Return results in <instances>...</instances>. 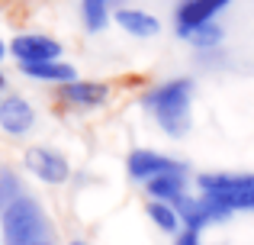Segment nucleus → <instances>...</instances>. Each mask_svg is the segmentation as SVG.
I'll return each mask as SVG.
<instances>
[{
    "instance_id": "obj_2",
    "label": "nucleus",
    "mask_w": 254,
    "mask_h": 245,
    "mask_svg": "<svg viewBox=\"0 0 254 245\" xmlns=\"http://www.w3.org/2000/svg\"><path fill=\"white\" fill-rule=\"evenodd\" d=\"M0 236H3V245H39V242L52 239L45 207L32 194L23 190L0 213Z\"/></svg>"
},
{
    "instance_id": "obj_10",
    "label": "nucleus",
    "mask_w": 254,
    "mask_h": 245,
    "mask_svg": "<svg viewBox=\"0 0 254 245\" xmlns=\"http://www.w3.org/2000/svg\"><path fill=\"white\" fill-rule=\"evenodd\" d=\"M113 23L132 39H155L161 32V19L155 13L142 10V6H116L113 10Z\"/></svg>"
},
{
    "instance_id": "obj_13",
    "label": "nucleus",
    "mask_w": 254,
    "mask_h": 245,
    "mask_svg": "<svg viewBox=\"0 0 254 245\" xmlns=\"http://www.w3.org/2000/svg\"><path fill=\"white\" fill-rule=\"evenodd\" d=\"M81 23L87 32H103L113 23V0H81Z\"/></svg>"
},
{
    "instance_id": "obj_7",
    "label": "nucleus",
    "mask_w": 254,
    "mask_h": 245,
    "mask_svg": "<svg viewBox=\"0 0 254 245\" xmlns=\"http://www.w3.org/2000/svg\"><path fill=\"white\" fill-rule=\"evenodd\" d=\"M171 171H187V164L174 155H164V152H155V149H135L129 152L126 158V174L138 184H148L161 174H171Z\"/></svg>"
},
{
    "instance_id": "obj_8",
    "label": "nucleus",
    "mask_w": 254,
    "mask_h": 245,
    "mask_svg": "<svg viewBox=\"0 0 254 245\" xmlns=\"http://www.w3.org/2000/svg\"><path fill=\"white\" fill-rule=\"evenodd\" d=\"M36 126V107L23 94H3L0 97V129L6 136H26Z\"/></svg>"
},
{
    "instance_id": "obj_11",
    "label": "nucleus",
    "mask_w": 254,
    "mask_h": 245,
    "mask_svg": "<svg viewBox=\"0 0 254 245\" xmlns=\"http://www.w3.org/2000/svg\"><path fill=\"white\" fill-rule=\"evenodd\" d=\"M29 81H39V84H52V87H62V84H71L77 81V68L71 62H64V58H55V62H42V65H26V68H19Z\"/></svg>"
},
{
    "instance_id": "obj_17",
    "label": "nucleus",
    "mask_w": 254,
    "mask_h": 245,
    "mask_svg": "<svg viewBox=\"0 0 254 245\" xmlns=\"http://www.w3.org/2000/svg\"><path fill=\"white\" fill-rule=\"evenodd\" d=\"M174 245H203V233H196V229H180V233L174 236Z\"/></svg>"
},
{
    "instance_id": "obj_19",
    "label": "nucleus",
    "mask_w": 254,
    "mask_h": 245,
    "mask_svg": "<svg viewBox=\"0 0 254 245\" xmlns=\"http://www.w3.org/2000/svg\"><path fill=\"white\" fill-rule=\"evenodd\" d=\"M68 245H90V242H84V239H71Z\"/></svg>"
},
{
    "instance_id": "obj_12",
    "label": "nucleus",
    "mask_w": 254,
    "mask_h": 245,
    "mask_svg": "<svg viewBox=\"0 0 254 245\" xmlns=\"http://www.w3.org/2000/svg\"><path fill=\"white\" fill-rule=\"evenodd\" d=\"M145 194H148V200L177 203L184 194H190L187 190V171H171V174H161L155 181H148L145 184Z\"/></svg>"
},
{
    "instance_id": "obj_16",
    "label": "nucleus",
    "mask_w": 254,
    "mask_h": 245,
    "mask_svg": "<svg viewBox=\"0 0 254 245\" xmlns=\"http://www.w3.org/2000/svg\"><path fill=\"white\" fill-rule=\"evenodd\" d=\"M23 194V184H19V177L13 174L10 168H0V213H3V207L13 200V197Z\"/></svg>"
},
{
    "instance_id": "obj_5",
    "label": "nucleus",
    "mask_w": 254,
    "mask_h": 245,
    "mask_svg": "<svg viewBox=\"0 0 254 245\" xmlns=\"http://www.w3.org/2000/svg\"><path fill=\"white\" fill-rule=\"evenodd\" d=\"M229 6H232V0H177L171 13L174 32L180 39H187L193 29H199L206 23H216Z\"/></svg>"
},
{
    "instance_id": "obj_14",
    "label": "nucleus",
    "mask_w": 254,
    "mask_h": 245,
    "mask_svg": "<svg viewBox=\"0 0 254 245\" xmlns=\"http://www.w3.org/2000/svg\"><path fill=\"white\" fill-rule=\"evenodd\" d=\"M145 213H148V220L155 223L161 233L168 236H177L180 229H184V223H180V213L174 203H164V200H148L145 203Z\"/></svg>"
},
{
    "instance_id": "obj_4",
    "label": "nucleus",
    "mask_w": 254,
    "mask_h": 245,
    "mask_svg": "<svg viewBox=\"0 0 254 245\" xmlns=\"http://www.w3.org/2000/svg\"><path fill=\"white\" fill-rule=\"evenodd\" d=\"M55 97L68 113H90V110H100L110 103L113 87L106 81H90V78H77L71 84H62L55 87Z\"/></svg>"
},
{
    "instance_id": "obj_18",
    "label": "nucleus",
    "mask_w": 254,
    "mask_h": 245,
    "mask_svg": "<svg viewBox=\"0 0 254 245\" xmlns=\"http://www.w3.org/2000/svg\"><path fill=\"white\" fill-rule=\"evenodd\" d=\"M6 55H10V42H6V39L3 36H0V62H3V58Z\"/></svg>"
},
{
    "instance_id": "obj_21",
    "label": "nucleus",
    "mask_w": 254,
    "mask_h": 245,
    "mask_svg": "<svg viewBox=\"0 0 254 245\" xmlns=\"http://www.w3.org/2000/svg\"><path fill=\"white\" fill-rule=\"evenodd\" d=\"M39 245H52V239H45V242H39Z\"/></svg>"
},
{
    "instance_id": "obj_9",
    "label": "nucleus",
    "mask_w": 254,
    "mask_h": 245,
    "mask_svg": "<svg viewBox=\"0 0 254 245\" xmlns=\"http://www.w3.org/2000/svg\"><path fill=\"white\" fill-rule=\"evenodd\" d=\"M199 194H216V197H229V194H245L254 190V171H206L196 177Z\"/></svg>"
},
{
    "instance_id": "obj_6",
    "label": "nucleus",
    "mask_w": 254,
    "mask_h": 245,
    "mask_svg": "<svg viewBox=\"0 0 254 245\" xmlns=\"http://www.w3.org/2000/svg\"><path fill=\"white\" fill-rule=\"evenodd\" d=\"M62 42L55 36H45V32H16L10 39V55L16 58L19 68L26 65H42V62H55L62 58Z\"/></svg>"
},
{
    "instance_id": "obj_1",
    "label": "nucleus",
    "mask_w": 254,
    "mask_h": 245,
    "mask_svg": "<svg viewBox=\"0 0 254 245\" xmlns=\"http://www.w3.org/2000/svg\"><path fill=\"white\" fill-rule=\"evenodd\" d=\"M193 94L196 87L190 78H171L145 90L142 107L168 139H184L193 126Z\"/></svg>"
},
{
    "instance_id": "obj_3",
    "label": "nucleus",
    "mask_w": 254,
    "mask_h": 245,
    "mask_svg": "<svg viewBox=\"0 0 254 245\" xmlns=\"http://www.w3.org/2000/svg\"><path fill=\"white\" fill-rule=\"evenodd\" d=\"M23 168L36 177L39 184H49V187H62V184L71 181L74 168H71L68 155L52 145H29L23 152Z\"/></svg>"
},
{
    "instance_id": "obj_15",
    "label": "nucleus",
    "mask_w": 254,
    "mask_h": 245,
    "mask_svg": "<svg viewBox=\"0 0 254 245\" xmlns=\"http://www.w3.org/2000/svg\"><path fill=\"white\" fill-rule=\"evenodd\" d=\"M184 42H190L196 52H212V49H219V45L225 42V29L216 19V23H206V26H199V29H193Z\"/></svg>"
},
{
    "instance_id": "obj_20",
    "label": "nucleus",
    "mask_w": 254,
    "mask_h": 245,
    "mask_svg": "<svg viewBox=\"0 0 254 245\" xmlns=\"http://www.w3.org/2000/svg\"><path fill=\"white\" fill-rule=\"evenodd\" d=\"M6 87V78H3V71H0V90H3Z\"/></svg>"
}]
</instances>
